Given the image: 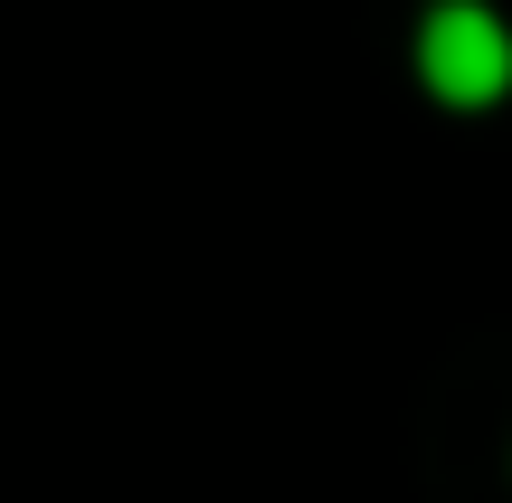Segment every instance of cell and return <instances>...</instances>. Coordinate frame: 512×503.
<instances>
[{
  "instance_id": "6da1fadb",
  "label": "cell",
  "mask_w": 512,
  "mask_h": 503,
  "mask_svg": "<svg viewBox=\"0 0 512 503\" xmlns=\"http://www.w3.org/2000/svg\"><path fill=\"white\" fill-rule=\"evenodd\" d=\"M418 76L446 95V105H494L512 86V38L494 10H475V0H446V10H427L418 29Z\"/></svg>"
}]
</instances>
